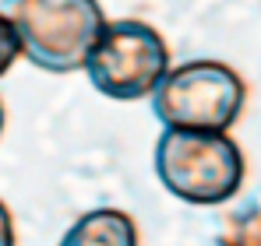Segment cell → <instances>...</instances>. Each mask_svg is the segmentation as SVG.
I'll return each mask as SVG.
<instances>
[{
  "label": "cell",
  "mask_w": 261,
  "mask_h": 246,
  "mask_svg": "<svg viewBox=\"0 0 261 246\" xmlns=\"http://www.w3.org/2000/svg\"><path fill=\"white\" fill-rule=\"evenodd\" d=\"M152 165L163 190L194 207H219L233 201L247 176L240 144L219 130H163Z\"/></svg>",
  "instance_id": "cell-1"
},
{
  "label": "cell",
  "mask_w": 261,
  "mask_h": 246,
  "mask_svg": "<svg viewBox=\"0 0 261 246\" xmlns=\"http://www.w3.org/2000/svg\"><path fill=\"white\" fill-rule=\"evenodd\" d=\"M0 14L11 21L21 53L49 74L82 71L106 25L99 0H4Z\"/></svg>",
  "instance_id": "cell-2"
},
{
  "label": "cell",
  "mask_w": 261,
  "mask_h": 246,
  "mask_svg": "<svg viewBox=\"0 0 261 246\" xmlns=\"http://www.w3.org/2000/svg\"><path fill=\"white\" fill-rule=\"evenodd\" d=\"M148 99L163 130L229 134L247 106V81L222 60H184L163 74Z\"/></svg>",
  "instance_id": "cell-3"
},
{
  "label": "cell",
  "mask_w": 261,
  "mask_h": 246,
  "mask_svg": "<svg viewBox=\"0 0 261 246\" xmlns=\"http://www.w3.org/2000/svg\"><path fill=\"white\" fill-rule=\"evenodd\" d=\"M170 67H173L170 46L148 21L117 18L102 25L82 71L99 95L117 102H134L152 95Z\"/></svg>",
  "instance_id": "cell-4"
},
{
  "label": "cell",
  "mask_w": 261,
  "mask_h": 246,
  "mask_svg": "<svg viewBox=\"0 0 261 246\" xmlns=\"http://www.w3.org/2000/svg\"><path fill=\"white\" fill-rule=\"evenodd\" d=\"M57 246H141L138 222L120 207H92L60 236Z\"/></svg>",
  "instance_id": "cell-5"
},
{
  "label": "cell",
  "mask_w": 261,
  "mask_h": 246,
  "mask_svg": "<svg viewBox=\"0 0 261 246\" xmlns=\"http://www.w3.org/2000/svg\"><path fill=\"white\" fill-rule=\"evenodd\" d=\"M222 246H261V197H254V204L244 207L233 222H226L222 232Z\"/></svg>",
  "instance_id": "cell-6"
},
{
  "label": "cell",
  "mask_w": 261,
  "mask_h": 246,
  "mask_svg": "<svg viewBox=\"0 0 261 246\" xmlns=\"http://www.w3.org/2000/svg\"><path fill=\"white\" fill-rule=\"evenodd\" d=\"M21 56V46H18V36L11 28V21L0 14V78L14 67V60Z\"/></svg>",
  "instance_id": "cell-7"
},
{
  "label": "cell",
  "mask_w": 261,
  "mask_h": 246,
  "mask_svg": "<svg viewBox=\"0 0 261 246\" xmlns=\"http://www.w3.org/2000/svg\"><path fill=\"white\" fill-rule=\"evenodd\" d=\"M0 246H18L14 236V218H11V207L0 201Z\"/></svg>",
  "instance_id": "cell-8"
},
{
  "label": "cell",
  "mask_w": 261,
  "mask_h": 246,
  "mask_svg": "<svg viewBox=\"0 0 261 246\" xmlns=\"http://www.w3.org/2000/svg\"><path fill=\"white\" fill-rule=\"evenodd\" d=\"M4 123H7V109H4V99H0V134H4Z\"/></svg>",
  "instance_id": "cell-9"
}]
</instances>
